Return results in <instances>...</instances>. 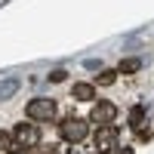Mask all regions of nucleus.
Returning a JSON list of instances; mask_svg holds the SVG:
<instances>
[{
	"mask_svg": "<svg viewBox=\"0 0 154 154\" xmlns=\"http://www.w3.org/2000/svg\"><path fill=\"white\" fill-rule=\"evenodd\" d=\"M86 136H89V123L80 120V117H68L62 123V139L65 142H83Z\"/></svg>",
	"mask_w": 154,
	"mask_h": 154,
	"instance_id": "2",
	"label": "nucleus"
},
{
	"mask_svg": "<svg viewBox=\"0 0 154 154\" xmlns=\"http://www.w3.org/2000/svg\"><path fill=\"white\" fill-rule=\"evenodd\" d=\"M71 93H74V99H77V102H89V99L96 96V86H93V83H74Z\"/></svg>",
	"mask_w": 154,
	"mask_h": 154,
	"instance_id": "6",
	"label": "nucleus"
},
{
	"mask_svg": "<svg viewBox=\"0 0 154 154\" xmlns=\"http://www.w3.org/2000/svg\"><path fill=\"white\" fill-rule=\"evenodd\" d=\"M49 80H53V83H59V80H65V71H62V68H59V71H53V74H49Z\"/></svg>",
	"mask_w": 154,
	"mask_h": 154,
	"instance_id": "12",
	"label": "nucleus"
},
{
	"mask_svg": "<svg viewBox=\"0 0 154 154\" xmlns=\"http://www.w3.org/2000/svg\"><path fill=\"white\" fill-rule=\"evenodd\" d=\"M114 117H117V108H114V102H96V108H93V120H96V123L108 126Z\"/></svg>",
	"mask_w": 154,
	"mask_h": 154,
	"instance_id": "4",
	"label": "nucleus"
},
{
	"mask_svg": "<svg viewBox=\"0 0 154 154\" xmlns=\"http://www.w3.org/2000/svg\"><path fill=\"white\" fill-rule=\"evenodd\" d=\"M86 68H89V71H99V68H102V62H99V59H89V62H86Z\"/></svg>",
	"mask_w": 154,
	"mask_h": 154,
	"instance_id": "13",
	"label": "nucleus"
},
{
	"mask_svg": "<svg viewBox=\"0 0 154 154\" xmlns=\"http://www.w3.org/2000/svg\"><path fill=\"white\" fill-rule=\"evenodd\" d=\"M25 111H28V117H31L34 123H46V120L56 117V102H53V99H31Z\"/></svg>",
	"mask_w": 154,
	"mask_h": 154,
	"instance_id": "1",
	"label": "nucleus"
},
{
	"mask_svg": "<svg viewBox=\"0 0 154 154\" xmlns=\"http://www.w3.org/2000/svg\"><path fill=\"white\" fill-rule=\"evenodd\" d=\"M139 68H142V59H123V62H120V71H123V74H133V71H139Z\"/></svg>",
	"mask_w": 154,
	"mask_h": 154,
	"instance_id": "9",
	"label": "nucleus"
},
{
	"mask_svg": "<svg viewBox=\"0 0 154 154\" xmlns=\"http://www.w3.org/2000/svg\"><path fill=\"white\" fill-rule=\"evenodd\" d=\"M12 154H28V151H12Z\"/></svg>",
	"mask_w": 154,
	"mask_h": 154,
	"instance_id": "14",
	"label": "nucleus"
},
{
	"mask_svg": "<svg viewBox=\"0 0 154 154\" xmlns=\"http://www.w3.org/2000/svg\"><path fill=\"white\" fill-rule=\"evenodd\" d=\"M114 77H117V74H114V71H102V74H99V83H111Z\"/></svg>",
	"mask_w": 154,
	"mask_h": 154,
	"instance_id": "11",
	"label": "nucleus"
},
{
	"mask_svg": "<svg viewBox=\"0 0 154 154\" xmlns=\"http://www.w3.org/2000/svg\"><path fill=\"white\" fill-rule=\"evenodd\" d=\"M114 142H117V136H114V130H102L99 136H96V145H99V151H108V148H114Z\"/></svg>",
	"mask_w": 154,
	"mask_h": 154,
	"instance_id": "7",
	"label": "nucleus"
},
{
	"mask_svg": "<svg viewBox=\"0 0 154 154\" xmlns=\"http://www.w3.org/2000/svg\"><path fill=\"white\" fill-rule=\"evenodd\" d=\"M6 151H9V136L0 130V154H6Z\"/></svg>",
	"mask_w": 154,
	"mask_h": 154,
	"instance_id": "10",
	"label": "nucleus"
},
{
	"mask_svg": "<svg viewBox=\"0 0 154 154\" xmlns=\"http://www.w3.org/2000/svg\"><path fill=\"white\" fill-rule=\"evenodd\" d=\"M130 123H133V130L145 123V108H142V105H136V108L130 111Z\"/></svg>",
	"mask_w": 154,
	"mask_h": 154,
	"instance_id": "8",
	"label": "nucleus"
},
{
	"mask_svg": "<svg viewBox=\"0 0 154 154\" xmlns=\"http://www.w3.org/2000/svg\"><path fill=\"white\" fill-rule=\"evenodd\" d=\"M12 139H16L22 148H31V145H37L40 133H37V126H34V123H19L16 130H12Z\"/></svg>",
	"mask_w": 154,
	"mask_h": 154,
	"instance_id": "3",
	"label": "nucleus"
},
{
	"mask_svg": "<svg viewBox=\"0 0 154 154\" xmlns=\"http://www.w3.org/2000/svg\"><path fill=\"white\" fill-rule=\"evenodd\" d=\"M19 86H22V80H19V77H3V80H0V102L12 99V96L19 93Z\"/></svg>",
	"mask_w": 154,
	"mask_h": 154,
	"instance_id": "5",
	"label": "nucleus"
}]
</instances>
